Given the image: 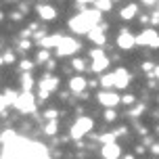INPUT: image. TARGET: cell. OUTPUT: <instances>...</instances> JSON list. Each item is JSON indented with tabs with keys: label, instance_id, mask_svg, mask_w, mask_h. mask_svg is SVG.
Wrapping results in <instances>:
<instances>
[{
	"label": "cell",
	"instance_id": "obj_1",
	"mask_svg": "<svg viewBox=\"0 0 159 159\" xmlns=\"http://www.w3.org/2000/svg\"><path fill=\"white\" fill-rule=\"evenodd\" d=\"M98 21H101V11L98 8H94V11H84V13H80V15L69 19V27L75 34H90L92 30H96Z\"/></svg>",
	"mask_w": 159,
	"mask_h": 159
},
{
	"label": "cell",
	"instance_id": "obj_2",
	"mask_svg": "<svg viewBox=\"0 0 159 159\" xmlns=\"http://www.w3.org/2000/svg\"><path fill=\"white\" fill-rule=\"evenodd\" d=\"M15 109L21 113H34L36 111V98L32 92H21L15 101Z\"/></svg>",
	"mask_w": 159,
	"mask_h": 159
},
{
	"label": "cell",
	"instance_id": "obj_3",
	"mask_svg": "<svg viewBox=\"0 0 159 159\" xmlns=\"http://www.w3.org/2000/svg\"><path fill=\"white\" fill-rule=\"evenodd\" d=\"M92 119L90 117H78L75 119V124L71 126V136L73 138H82V136H86L90 130H92Z\"/></svg>",
	"mask_w": 159,
	"mask_h": 159
},
{
	"label": "cell",
	"instance_id": "obj_4",
	"mask_svg": "<svg viewBox=\"0 0 159 159\" xmlns=\"http://www.w3.org/2000/svg\"><path fill=\"white\" fill-rule=\"evenodd\" d=\"M136 44L140 46H151V48H159V34L155 30H144L140 36H136Z\"/></svg>",
	"mask_w": 159,
	"mask_h": 159
},
{
	"label": "cell",
	"instance_id": "obj_5",
	"mask_svg": "<svg viewBox=\"0 0 159 159\" xmlns=\"http://www.w3.org/2000/svg\"><path fill=\"white\" fill-rule=\"evenodd\" d=\"M78 48H80V44L73 38H63V40H61V44L57 46V55H59V57H69V55H73Z\"/></svg>",
	"mask_w": 159,
	"mask_h": 159
},
{
	"label": "cell",
	"instance_id": "obj_6",
	"mask_svg": "<svg viewBox=\"0 0 159 159\" xmlns=\"http://www.w3.org/2000/svg\"><path fill=\"white\" fill-rule=\"evenodd\" d=\"M98 103L103 105V107H107V109H113L117 103H121V98H119L115 92H111V90H105V92H98Z\"/></svg>",
	"mask_w": 159,
	"mask_h": 159
},
{
	"label": "cell",
	"instance_id": "obj_7",
	"mask_svg": "<svg viewBox=\"0 0 159 159\" xmlns=\"http://www.w3.org/2000/svg\"><path fill=\"white\" fill-rule=\"evenodd\" d=\"M134 44H136V38L130 32H126V30L117 36V46L121 50H130V48H134Z\"/></svg>",
	"mask_w": 159,
	"mask_h": 159
},
{
	"label": "cell",
	"instance_id": "obj_8",
	"mask_svg": "<svg viewBox=\"0 0 159 159\" xmlns=\"http://www.w3.org/2000/svg\"><path fill=\"white\" fill-rule=\"evenodd\" d=\"M103 157L105 159H119V155H121V149H119L117 143H107L103 144Z\"/></svg>",
	"mask_w": 159,
	"mask_h": 159
},
{
	"label": "cell",
	"instance_id": "obj_9",
	"mask_svg": "<svg viewBox=\"0 0 159 159\" xmlns=\"http://www.w3.org/2000/svg\"><path fill=\"white\" fill-rule=\"evenodd\" d=\"M113 75H115V88H126L128 84H130V73L124 69V67H119V69H115L113 71Z\"/></svg>",
	"mask_w": 159,
	"mask_h": 159
},
{
	"label": "cell",
	"instance_id": "obj_10",
	"mask_svg": "<svg viewBox=\"0 0 159 159\" xmlns=\"http://www.w3.org/2000/svg\"><path fill=\"white\" fill-rule=\"evenodd\" d=\"M38 15H40V19H44V21H52V19L57 17V11L50 7V4H40Z\"/></svg>",
	"mask_w": 159,
	"mask_h": 159
},
{
	"label": "cell",
	"instance_id": "obj_11",
	"mask_svg": "<svg viewBox=\"0 0 159 159\" xmlns=\"http://www.w3.org/2000/svg\"><path fill=\"white\" fill-rule=\"evenodd\" d=\"M86 86H88V82L82 78V75H75V78L69 80V88H71V92H78V94H80Z\"/></svg>",
	"mask_w": 159,
	"mask_h": 159
},
{
	"label": "cell",
	"instance_id": "obj_12",
	"mask_svg": "<svg viewBox=\"0 0 159 159\" xmlns=\"http://www.w3.org/2000/svg\"><path fill=\"white\" fill-rule=\"evenodd\" d=\"M109 67V59L107 57H96L94 61H92V71H96V73H103L105 69Z\"/></svg>",
	"mask_w": 159,
	"mask_h": 159
},
{
	"label": "cell",
	"instance_id": "obj_13",
	"mask_svg": "<svg viewBox=\"0 0 159 159\" xmlns=\"http://www.w3.org/2000/svg\"><path fill=\"white\" fill-rule=\"evenodd\" d=\"M57 86H59V80L50 78V75H44V80L40 82V90H48V92H52Z\"/></svg>",
	"mask_w": 159,
	"mask_h": 159
},
{
	"label": "cell",
	"instance_id": "obj_14",
	"mask_svg": "<svg viewBox=\"0 0 159 159\" xmlns=\"http://www.w3.org/2000/svg\"><path fill=\"white\" fill-rule=\"evenodd\" d=\"M61 40H63V36H61V34L48 36V38H42V46H44V48H57L59 44H61Z\"/></svg>",
	"mask_w": 159,
	"mask_h": 159
},
{
	"label": "cell",
	"instance_id": "obj_15",
	"mask_svg": "<svg viewBox=\"0 0 159 159\" xmlns=\"http://www.w3.org/2000/svg\"><path fill=\"white\" fill-rule=\"evenodd\" d=\"M136 13H138V7H136V4H126V7L121 8L119 17L126 19V21H130V19H134V17H136Z\"/></svg>",
	"mask_w": 159,
	"mask_h": 159
},
{
	"label": "cell",
	"instance_id": "obj_16",
	"mask_svg": "<svg viewBox=\"0 0 159 159\" xmlns=\"http://www.w3.org/2000/svg\"><path fill=\"white\" fill-rule=\"evenodd\" d=\"M88 38L92 40L94 44H98V46H103L105 42H107V36L103 34V30H92V32L88 34Z\"/></svg>",
	"mask_w": 159,
	"mask_h": 159
},
{
	"label": "cell",
	"instance_id": "obj_17",
	"mask_svg": "<svg viewBox=\"0 0 159 159\" xmlns=\"http://www.w3.org/2000/svg\"><path fill=\"white\" fill-rule=\"evenodd\" d=\"M17 96H19V94H15V92H11V90H7V92L2 94V109H7V107H8V105H11V103L15 105Z\"/></svg>",
	"mask_w": 159,
	"mask_h": 159
},
{
	"label": "cell",
	"instance_id": "obj_18",
	"mask_svg": "<svg viewBox=\"0 0 159 159\" xmlns=\"http://www.w3.org/2000/svg\"><path fill=\"white\" fill-rule=\"evenodd\" d=\"M94 7L101 11V13H107V11H111L113 8V0H96Z\"/></svg>",
	"mask_w": 159,
	"mask_h": 159
},
{
	"label": "cell",
	"instance_id": "obj_19",
	"mask_svg": "<svg viewBox=\"0 0 159 159\" xmlns=\"http://www.w3.org/2000/svg\"><path fill=\"white\" fill-rule=\"evenodd\" d=\"M101 86H105V88H115V75H113V73H105L103 78H101Z\"/></svg>",
	"mask_w": 159,
	"mask_h": 159
},
{
	"label": "cell",
	"instance_id": "obj_20",
	"mask_svg": "<svg viewBox=\"0 0 159 159\" xmlns=\"http://www.w3.org/2000/svg\"><path fill=\"white\" fill-rule=\"evenodd\" d=\"M44 132L48 136H55L57 134V119H48L46 124H44Z\"/></svg>",
	"mask_w": 159,
	"mask_h": 159
},
{
	"label": "cell",
	"instance_id": "obj_21",
	"mask_svg": "<svg viewBox=\"0 0 159 159\" xmlns=\"http://www.w3.org/2000/svg\"><path fill=\"white\" fill-rule=\"evenodd\" d=\"M21 82H23V92H30V90H32V86H34L32 75H27V71H25L23 78H21Z\"/></svg>",
	"mask_w": 159,
	"mask_h": 159
},
{
	"label": "cell",
	"instance_id": "obj_22",
	"mask_svg": "<svg viewBox=\"0 0 159 159\" xmlns=\"http://www.w3.org/2000/svg\"><path fill=\"white\" fill-rule=\"evenodd\" d=\"M48 59H50V52H48V48L40 50V55H38V63H46Z\"/></svg>",
	"mask_w": 159,
	"mask_h": 159
},
{
	"label": "cell",
	"instance_id": "obj_23",
	"mask_svg": "<svg viewBox=\"0 0 159 159\" xmlns=\"http://www.w3.org/2000/svg\"><path fill=\"white\" fill-rule=\"evenodd\" d=\"M73 69H78V71H84V69H86V63H84L82 59H75V61H73Z\"/></svg>",
	"mask_w": 159,
	"mask_h": 159
},
{
	"label": "cell",
	"instance_id": "obj_24",
	"mask_svg": "<svg viewBox=\"0 0 159 159\" xmlns=\"http://www.w3.org/2000/svg\"><path fill=\"white\" fill-rule=\"evenodd\" d=\"M115 117H117V113L113 111V109H107V111H105V119H107V121H115Z\"/></svg>",
	"mask_w": 159,
	"mask_h": 159
},
{
	"label": "cell",
	"instance_id": "obj_25",
	"mask_svg": "<svg viewBox=\"0 0 159 159\" xmlns=\"http://www.w3.org/2000/svg\"><path fill=\"white\" fill-rule=\"evenodd\" d=\"M13 61H15V55H13V52H4V57H2V63L8 65V63H13Z\"/></svg>",
	"mask_w": 159,
	"mask_h": 159
},
{
	"label": "cell",
	"instance_id": "obj_26",
	"mask_svg": "<svg viewBox=\"0 0 159 159\" xmlns=\"http://www.w3.org/2000/svg\"><path fill=\"white\" fill-rule=\"evenodd\" d=\"M32 67H34L32 61H21V69L23 71H32Z\"/></svg>",
	"mask_w": 159,
	"mask_h": 159
},
{
	"label": "cell",
	"instance_id": "obj_27",
	"mask_svg": "<svg viewBox=\"0 0 159 159\" xmlns=\"http://www.w3.org/2000/svg\"><path fill=\"white\" fill-rule=\"evenodd\" d=\"M44 117H46V119H57V111H55V109H48V111L44 113Z\"/></svg>",
	"mask_w": 159,
	"mask_h": 159
},
{
	"label": "cell",
	"instance_id": "obj_28",
	"mask_svg": "<svg viewBox=\"0 0 159 159\" xmlns=\"http://www.w3.org/2000/svg\"><path fill=\"white\" fill-rule=\"evenodd\" d=\"M121 103H126V105H132V103H134V96H132V94L124 96V98H121Z\"/></svg>",
	"mask_w": 159,
	"mask_h": 159
},
{
	"label": "cell",
	"instance_id": "obj_29",
	"mask_svg": "<svg viewBox=\"0 0 159 159\" xmlns=\"http://www.w3.org/2000/svg\"><path fill=\"white\" fill-rule=\"evenodd\" d=\"M105 52L103 50H101V48H96V50H92V52H90V57H92V59H96V57H103Z\"/></svg>",
	"mask_w": 159,
	"mask_h": 159
},
{
	"label": "cell",
	"instance_id": "obj_30",
	"mask_svg": "<svg viewBox=\"0 0 159 159\" xmlns=\"http://www.w3.org/2000/svg\"><path fill=\"white\" fill-rule=\"evenodd\" d=\"M32 46V44H30V42H27V40H23V42H21V44H19V48H21V50H27V48Z\"/></svg>",
	"mask_w": 159,
	"mask_h": 159
},
{
	"label": "cell",
	"instance_id": "obj_31",
	"mask_svg": "<svg viewBox=\"0 0 159 159\" xmlns=\"http://www.w3.org/2000/svg\"><path fill=\"white\" fill-rule=\"evenodd\" d=\"M143 67H144V71H151V69H153V67H155V65H153V63H144Z\"/></svg>",
	"mask_w": 159,
	"mask_h": 159
},
{
	"label": "cell",
	"instance_id": "obj_32",
	"mask_svg": "<svg viewBox=\"0 0 159 159\" xmlns=\"http://www.w3.org/2000/svg\"><path fill=\"white\" fill-rule=\"evenodd\" d=\"M143 4H147V7H151V4H155V0H140Z\"/></svg>",
	"mask_w": 159,
	"mask_h": 159
},
{
	"label": "cell",
	"instance_id": "obj_33",
	"mask_svg": "<svg viewBox=\"0 0 159 159\" xmlns=\"http://www.w3.org/2000/svg\"><path fill=\"white\" fill-rule=\"evenodd\" d=\"M90 2H96V0H78V4H90Z\"/></svg>",
	"mask_w": 159,
	"mask_h": 159
},
{
	"label": "cell",
	"instance_id": "obj_34",
	"mask_svg": "<svg viewBox=\"0 0 159 159\" xmlns=\"http://www.w3.org/2000/svg\"><path fill=\"white\" fill-rule=\"evenodd\" d=\"M153 153H155V155H159V144H153V149H151Z\"/></svg>",
	"mask_w": 159,
	"mask_h": 159
},
{
	"label": "cell",
	"instance_id": "obj_35",
	"mask_svg": "<svg viewBox=\"0 0 159 159\" xmlns=\"http://www.w3.org/2000/svg\"><path fill=\"white\" fill-rule=\"evenodd\" d=\"M155 75H157V78H159V67H155Z\"/></svg>",
	"mask_w": 159,
	"mask_h": 159
}]
</instances>
